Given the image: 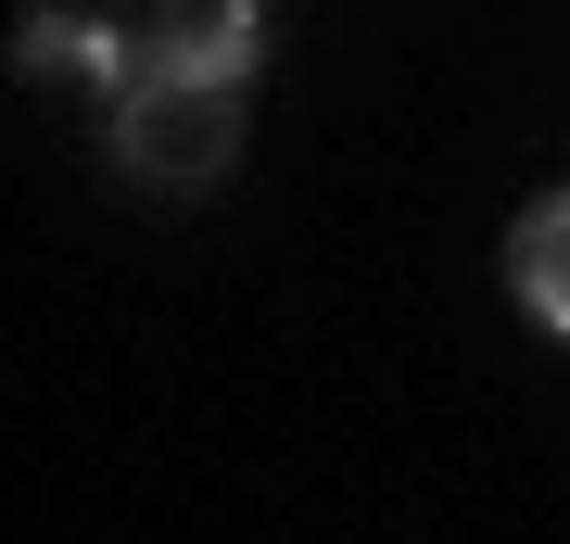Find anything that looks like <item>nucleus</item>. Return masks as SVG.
<instances>
[{
  "instance_id": "obj_2",
  "label": "nucleus",
  "mask_w": 570,
  "mask_h": 544,
  "mask_svg": "<svg viewBox=\"0 0 570 544\" xmlns=\"http://www.w3.org/2000/svg\"><path fill=\"white\" fill-rule=\"evenodd\" d=\"M266 77V0H190L140 26V89H254Z\"/></svg>"
},
{
  "instance_id": "obj_3",
  "label": "nucleus",
  "mask_w": 570,
  "mask_h": 544,
  "mask_svg": "<svg viewBox=\"0 0 570 544\" xmlns=\"http://www.w3.org/2000/svg\"><path fill=\"white\" fill-rule=\"evenodd\" d=\"M13 77H77L89 101H127L140 89V26H115V13H26L13 26Z\"/></svg>"
},
{
  "instance_id": "obj_1",
  "label": "nucleus",
  "mask_w": 570,
  "mask_h": 544,
  "mask_svg": "<svg viewBox=\"0 0 570 544\" xmlns=\"http://www.w3.org/2000/svg\"><path fill=\"white\" fill-rule=\"evenodd\" d=\"M102 165L153 202H190L242 165V89H127L102 101Z\"/></svg>"
},
{
  "instance_id": "obj_4",
  "label": "nucleus",
  "mask_w": 570,
  "mask_h": 544,
  "mask_svg": "<svg viewBox=\"0 0 570 544\" xmlns=\"http://www.w3.org/2000/svg\"><path fill=\"white\" fill-rule=\"evenodd\" d=\"M508 304L546 329V343H570V190H546L508 228Z\"/></svg>"
}]
</instances>
